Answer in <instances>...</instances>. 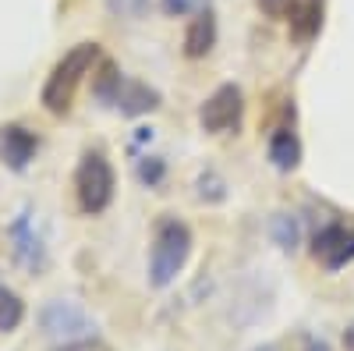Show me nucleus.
Returning a JSON list of instances; mask_svg holds the SVG:
<instances>
[{
	"label": "nucleus",
	"mask_w": 354,
	"mask_h": 351,
	"mask_svg": "<svg viewBox=\"0 0 354 351\" xmlns=\"http://www.w3.org/2000/svg\"><path fill=\"white\" fill-rule=\"evenodd\" d=\"M312 255L330 273L344 270L347 262L354 259V224H326L312 238Z\"/></svg>",
	"instance_id": "nucleus-8"
},
{
	"label": "nucleus",
	"mask_w": 354,
	"mask_h": 351,
	"mask_svg": "<svg viewBox=\"0 0 354 351\" xmlns=\"http://www.w3.org/2000/svg\"><path fill=\"white\" fill-rule=\"evenodd\" d=\"M36 153H39V135L36 132H28L25 125H4L0 128V163L8 170H15V174L28 170Z\"/></svg>",
	"instance_id": "nucleus-9"
},
{
	"label": "nucleus",
	"mask_w": 354,
	"mask_h": 351,
	"mask_svg": "<svg viewBox=\"0 0 354 351\" xmlns=\"http://www.w3.org/2000/svg\"><path fill=\"white\" fill-rule=\"evenodd\" d=\"M305 351H330V344H326V341H308Z\"/></svg>",
	"instance_id": "nucleus-21"
},
{
	"label": "nucleus",
	"mask_w": 354,
	"mask_h": 351,
	"mask_svg": "<svg viewBox=\"0 0 354 351\" xmlns=\"http://www.w3.org/2000/svg\"><path fill=\"white\" fill-rule=\"evenodd\" d=\"M241 114H245V96H241V85H220V89L198 107V125L202 132H213V135H223V132H234L241 125Z\"/></svg>",
	"instance_id": "nucleus-7"
},
{
	"label": "nucleus",
	"mask_w": 354,
	"mask_h": 351,
	"mask_svg": "<svg viewBox=\"0 0 354 351\" xmlns=\"http://www.w3.org/2000/svg\"><path fill=\"white\" fill-rule=\"evenodd\" d=\"M270 160L277 170H294L301 163V142L290 128H277L270 138Z\"/></svg>",
	"instance_id": "nucleus-11"
},
{
	"label": "nucleus",
	"mask_w": 354,
	"mask_h": 351,
	"mask_svg": "<svg viewBox=\"0 0 354 351\" xmlns=\"http://www.w3.org/2000/svg\"><path fill=\"white\" fill-rule=\"evenodd\" d=\"M270 234H273V242L283 252H294L298 242H301V224H298V217H290V213H277L270 220Z\"/></svg>",
	"instance_id": "nucleus-14"
},
{
	"label": "nucleus",
	"mask_w": 354,
	"mask_h": 351,
	"mask_svg": "<svg viewBox=\"0 0 354 351\" xmlns=\"http://www.w3.org/2000/svg\"><path fill=\"white\" fill-rule=\"evenodd\" d=\"M192 259V231L185 220L163 217L153 231V252H149V284L170 287Z\"/></svg>",
	"instance_id": "nucleus-1"
},
{
	"label": "nucleus",
	"mask_w": 354,
	"mask_h": 351,
	"mask_svg": "<svg viewBox=\"0 0 354 351\" xmlns=\"http://www.w3.org/2000/svg\"><path fill=\"white\" fill-rule=\"evenodd\" d=\"M344 344H347V348H351V351H354V327H351V330H347V337H344Z\"/></svg>",
	"instance_id": "nucleus-22"
},
{
	"label": "nucleus",
	"mask_w": 354,
	"mask_h": 351,
	"mask_svg": "<svg viewBox=\"0 0 354 351\" xmlns=\"http://www.w3.org/2000/svg\"><path fill=\"white\" fill-rule=\"evenodd\" d=\"M96 61H100V46H96V43H78V46H71L61 61L53 64V71H50V78H46V85H43V93H39L43 107H46L50 114H68V107H71V100H75V89L82 85V78L93 71Z\"/></svg>",
	"instance_id": "nucleus-3"
},
{
	"label": "nucleus",
	"mask_w": 354,
	"mask_h": 351,
	"mask_svg": "<svg viewBox=\"0 0 354 351\" xmlns=\"http://www.w3.org/2000/svg\"><path fill=\"white\" fill-rule=\"evenodd\" d=\"M53 351H113V348L93 334V337H78V341H61Z\"/></svg>",
	"instance_id": "nucleus-19"
},
{
	"label": "nucleus",
	"mask_w": 354,
	"mask_h": 351,
	"mask_svg": "<svg viewBox=\"0 0 354 351\" xmlns=\"http://www.w3.org/2000/svg\"><path fill=\"white\" fill-rule=\"evenodd\" d=\"M93 96L117 110V114H124V117H142V114H149L160 107V93L153 89V85H145V82H135L128 78L124 71H117V64L103 61L96 82H93Z\"/></svg>",
	"instance_id": "nucleus-2"
},
{
	"label": "nucleus",
	"mask_w": 354,
	"mask_h": 351,
	"mask_svg": "<svg viewBox=\"0 0 354 351\" xmlns=\"http://www.w3.org/2000/svg\"><path fill=\"white\" fill-rule=\"evenodd\" d=\"M25 319V302L15 295L8 284H0V334H11Z\"/></svg>",
	"instance_id": "nucleus-12"
},
{
	"label": "nucleus",
	"mask_w": 354,
	"mask_h": 351,
	"mask_svg": "<svg viewBox=\"0 0 354 351\" xmlns=\"http://www.w3.org/2000/svg\"><path fill=\"white\" fill-rule=\"evenodd\" d=\"M213 43H216V18H213V11H198L185 33V53L192 61H198V57L213 50Z\"/></svg>",
	"instance_id": "nucleus-10"
},
{
	"label": "nucleus",
	"mask_w": 354,
	"mask_h": 351,
	"mask_svg": "<svg viewBox=\"0 0 354 351\" xmlns=\"http://www.w3.org/2000/svg\"><path fill=\"white\" fill-rule=\"evenodd\" d=\"M255 4L270 18H287V15H294V8H298L294 0H255Z\"/></svg>",
	"instance_id": "nucleus-20"
},
{
	"label": "nucleus",
	"mask_w": 354,
	"mask_h": 351,
	"mask_svg": "<svg viewBox=\"0 0 354 351\" xmlns=\"http://www.w3.org/2000/svg\"><path fill=\"white\" fill-rule=\"evenodd\" d=\"M39 327L46 337H57V341H78V337H93L96 334V323L78 302H64V298H53L43 305L39 312Z\"/></svg>",
	"instance_id": "nucleus-5"
},
{
	"label": "nucleus",
	"mask_w": 354,
	"mask_h": 351,
	"mask_svg": "<svg viewBox=\"0 0 354 351\" xmlns=\"http://www.w3.org/2000/svg\"><path fill=\"white\" fill-rule=\"evenodd\" d=\"M163 15L170 18H185V15H198V11H209V0H160Z\"/></svg>",
	"instance_id": "nucleus-16"
},
{
	"label": "nucleus",
	"mask_w": 354,
	"mask_h": 351,
	"mask_svg": "<svg viewBox=\"0 0 354 351\" xmlns=\"http://www.w3.org/2000/svg\"><path fill=\"white\" fill-rule=\"evenodd\" d=\"M198 195H202L205 202H220V199L227 195V192H223V181L216 178L213 170H205L202 178H198Z\"/></svg>",
	"instance_id": "nucleus-18"
},
{
	"label": "nucleus",
	"mask_w": 354,
	"mask_h": 351,
	"mask_svg": "<svg viewBox=\"0 0 354 351\" xmlns=\"http://www.w3.org/2000/svg\"><path fill=\"white\" fill-rule=\"evenodd\" d=\"M149 0H106V11L117 18H142Z\"/></svg>",
	"instance_id": "nucleus-17"
},
{
	"label": "nucleus",
	"mask_w": 354,
	"mask_h": 351,
	"mask_svg": "<svg viewBox=\"0 0 354 351\" xmlns=\"http://www.w3.org/2000/svg\"><path fill=\"white\" fill-rule=\"evenodd\" d=\"M113 188H117V178H113V167L110 160L100 153V150H85L78 167H75V195H78V210L85 217H100L110 210L113 202Z\"/></svg>",
	"instance_id": "nucleus-4"
},
{
	"label": "nucleus",
	"mask_w": 354,
	"mask_h": 351,
	"mask_svg": "<svg viewBox=\"0 0 354 351\" xmlns=\"http://www.w3.org/2000/svg\"><path fill=\"white\" fill-rule=\"evenodd\" d=\"M8 242H11V255L18 267H25L28 273H43L46 270V242L32 220V210H21L11 224H8Z\"/></svg>",
	"instance_id": "nucleus-6"
},
{
	"label": "nucleus",
	"mask_w": 354,
	"mask_h": 351,
	"mask_svg": "<svg viewBox=\"0 0 354 351\" xmlns=\"http://www.w3.org/2000/svg\"><path fill=\"white\" fill-rule=\"evenodd\" d=\"M135 170H138V181H142V185H149V188H156V185L163 181V174H167V167H163L160 156H142Z\"/></svg>",
	"instance_id": "nucleus-15"
},
{
	"label": "nucleus",
	"mask_w": 354,
	"mask_h": 351,
	"mask_svg": "<svg viewBox=\"0 0 354 351\" xmlns=\"http://www.w3.org/2000/svg\"><path fill=\"white\" fill-rule=\"evenodd\" d=\"M290 18H294V36H298L301 43H308L322 25V0H305L301 11H294Z\"/></svg>",
	"instance_id": "nucleus-13"
}]
</instances>
